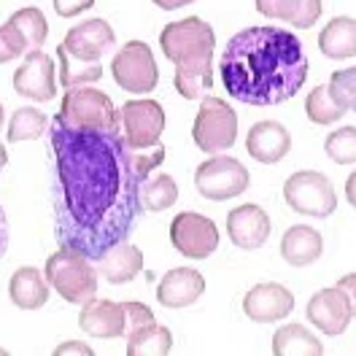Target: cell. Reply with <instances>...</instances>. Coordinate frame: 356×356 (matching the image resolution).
I'll return each instance as SVG.
<instances>
[{
	"instance_id": "obj_17",
	"label": "cell",
	"mask_w": 356,
	"mask_h": 356,
	"mask_svg": "<svg viewBox=\"0 0 356 356\" xmlns=\"http://www.w3.org/2000/svg\"><path fill=\"white\" fill-rule=\"evenodd\" d=\"M291 311H294V297L281 284H257L243 297V313L248 318L259 321V324L281 321Z\"/></svg>"
},
{
	"instance_id": "obj_23",
	"label": "cell",
	"mask_w": 356,
	"mask_h": 356,
	"mask_svg": "<svg viewBox=\"0 0 356 356\" xmlns=\"http://www.w3.org/2000/svg\"><path fill=\"white\" fill-rule=\"evenodd\" d=\"M321 254H324V241H321V235H318L313 227L297 224V227H289V229L284 232L281 257H284L291 267L313 265Z\"/></svg>"
},
{
	"instance_id": "obj_34",
	"label": "cell",
	"mask_w": 356,
	"mask_h": 356,
	"mask_svg": "<svg viewBox=\"0 0 356 356\" xmlns=\"http://www.w3.org/2000/svg\"><path fill=\"white\" fill-rule=\"evenodd\" d=\"M124 311H127V334L154 324V313H152L149 305H143V302H124Z\"/></svg>"
},
{
	"instance_id": "obj_8",
	"label": "cell",
	"mask_w": 356,
	"mask_h": 356,
	"mask_svg": "<svg viewBox=\"0 0 356 356\" xmlns=\"http://www.w3.org/2000/svg\"><path fill=\"white\" fill-rule=\"evenodd\" d=\"M49 38V22L41 8H19L14 11L0 27V63H11L17 57H27L33 51H41Z\"/></svg>"
},
{
	"instance_id": "obj_6",
	"label": "cell",
	"mask_w": 356,
	"mask_h": 356,
	"mask_svg": "<svg viewBox=\"0 0 356 356\" xmlns=\"http://www.w3.org/2000/svg\"><path fill=\"white\" fill-rule=\"evenodd\" d=\"M192 138H195V146L205 154H222L235 146L238 113L222 97H213V95L202 97L200 111L192 124Z\"/></svg>"
},
{
	"instance_id": "obj_36",
	"label": "cell",
	"mask_w": 356,
	"mask_h": 356,
	"mask_svg": "<svg viewBox=\"0 0 356 356\" xmlns=\"http://www.w3.org/2000/svg\"><path fill=\"white\" fill-rule=\"evenodd\" d=\"M54 354H57V356H63V354H87V356H92L95 351L89 348L87 343L70 340V343H63V346H57V348H54Z\"/></svg>"
},
{
	"instance_id": "obj_27",
	"label": "cell",
	"mask_w": 356,
	"mask_h": 356,
	"mask_svg": "<svg viewBox=\"0 0 356 356\" xmlns=\"http://www.w3.org/2000/svg\"><path fill=\"white\" fill-rule=\"evenodd\" d=\"M173 348V334L162 324H149L138 332L127 334V354L130 356H165Z\"/></svg>"
},
{
	"instance_id": "obj_32",
	"label": "cell",
	"mask_w": 356,
	"mask_h": 356,
	"mask_svg": "<svg viewBox=\"0 0 356 356\" xmlns=\"http://www.w3.org/2000/svg\"><path fill=\"white\" fill-rule=\"evenodd\" d=\"M324 152L337 165H356V127H340L327 135Z\"/></svg>"
},
{
	"instance_id": "obj_10",
	"label": "cell",
	"mask_w": 356,
	"mask_h": 356,
	"mask_svg": "<svg viewBox=\"0 0 356 356\" xmlns=\"http://www.w3.org/2000/svg\"><path fill=\"white\" fill-rule=\"evenodd\" d=\"M111 73L113 81L124 92H133V95H146L159 81L154 54H152L149 44H143V41H127L122 46L113 57Z\"/></svg>"
},
{
	"instance_id": "obj_4",
	"label": "cell",
	"mask_w": 356,
	"mask_h": 356,
	"mask_svg": "<svg viewBox=\"0 0 356 356\" xmlns=\"http://www.w3.org/2000/svg\"><path fill=\"white\" fill-rule=\"evenodd\" d=\"M57 119L73 130L89 133H122V119L113 100L95 87H73L65 92Z\"/></svg>"
},
{
	"instance_id": "obj_19",
	"label": "cell",
	"mask_w": 356,
	"mask_h": 356,
	"mask_svg": "<svg viewBox=\"0 0 356 356\" xmlns=\"http://www.w3.org/2000/svg\"><path fill=\"white\" fill-rule=\"evenodd\" d=\"M245 152L262 165H275L291 152V135L281 122H257L245 135Z\"/></svg>"
},
{
	"instance_id": "obj_26",
	"label": "cell",
	"mask_w": 356,
	"mask_h": 356,
	"mask_svg": "<svg viewBox=\"0 0 356 356\" xmlns=\"http://www.w3.org/2000/svg\"><path fill=\"white\" fill-rule=\"evenodd\" d=\"M273 354L278 356H321L324 343L302 324H286L273 337Z\"/></svg>"
},
{
	"instance_id": "obj_39",
	"label": "cell",
	"mask_w": 356,
	"mask_h": 356,
	"mask_svg": "<svg viewBox=\"0 0 356 356\" xmlns=\"http://www.w3.org/2000/svg\"><path fill=\"white\" fill-rule=\"evenodd\" d=\"M346 200L356 208V170L348 176V181H346Z\"/></svg>"
},
{
	"instance_id": "obj_14",
	"label": "cell",
	"mask_w": 356,
	"mask_h": 356,
	"mask_svg": "<svg viewBox=\"0 0 356 356\" xmlns=\"http://www.w3.org/2000/svg\"><path fill=\"white\" fill-rule=\"evenodd\" d=\"M14 89L24 100L49 103L57 97V81H54V60L44 51H33L24 57V63L14 73Z\"/></svg>"
},
{
	"instance_id": "obj_28",
	"label": "cell",
	"mask_w": 356,
	"mask_h": 356,
	"mask_svg": "<svg viewBox=\"0 0 356 356\" xmlns=\"http://www.w3.org/2000/svg\"><path fill=\"white\" fill-rule=\"evenodd\" d=\"M178 200V184L173 176L168 173H156L149 176L140 186V205L143 211L149 213H159V211H168L173 208Z\"/></svg>"
},
{
	"instance_id": "obj_16",
	"label": "cell",
	"mask_w": 356,
	"mask_h": 356,
	"mask_svg": "<svg viewBox=\"0 0 356 356\" xmlns=\"http://www.w3.org/2000/svg\"><path fill=\"white\" fill-rule=\"evenodd\" d=\"M227 235H229L232 245H238L243 251H254V248L265 245V241L270 238V216L259 205L245 202L227 213Z\"/></svg>"
},
{
	"instance_id": "obj_7",
	"label": "cell",
	"mask_w": 356,
	"mask_h": 356,
	"mask_svg": "<svg viewBox=\"0 0 356 356\" xmlns=\"http://www.w3.org/2000/svg\"><path fill=\"white\" fill-rule=\"evenodd\" d=\"M284 197L291 211L305 213L313 219H327L337 208L332 181L318 170H297L284 184Z\"/></svg>"
},
{
	"instance_id": "obj_18",
	"label": "cell",
	"mask_w": 356,
	"mask_h": 356,
	"mask_svg": "<svg viewBox=\"0 0 356 356\" xmlns=\"http://www.w3.org/2000/svg\"><path fill=\"white\" fill-rule=\"evenodd\" d=\"M79 327L89 337H124L127 334V311L124 302H113V300H89L81 308L79 316Z\"/></svg>"
},
{
	"instance_id": "obj_15",
	"label": "cell",
	"mask_w": 356,
	"mask_h": 356,
	"mask_svg": "<svg viewBox=\"0 0 356 356\" xmlns=\"http://www.w3.org/2000/svg\"><path fill=\"white\" fill-rule=\"evenodd\" d=\"M113 46H116V35L106 19H87V22L76 24L67 30L65 41H63V49L70 57L87 60V63H100Z\"/></svg>"
},
{
	"instance_id": "obj_9",
	"label": "cell",
	"mask_w": 356,
	"mask_h": 356,
	"mask_svg": "<svg viewBox=\"0 0 356 356\" xmlns=\"http://www.w3.org/2000/svg\"><path fill=\"white\" fill-rule=\"evenodd\" d=\"M195 186L205 200H229L248 189V170L235 156L211 154L195 170Z\"/></svg>"
},
{
	"instance_id": "obj_2",
	"label": "cell",
	"mask_w": 356,
	"mask_h": 356,
	"mask_svg": "<svg viewBox=\"0 0 356 356\" xmlns=\"http://www.w3.org/2000/svg\"><path fill=\"white\" fill-rule=\"evenodd\" d=\"M224 89L245 106H281L308 79V54L300 38L281 27H245L229 38L219 60Z\"/></svg>"
},
{
	"instance_id": "obj_21",
	"label": "cell",
	"mask_w": 356,
	"mask_h": 356,
	"mask_svg": "<svg viewBox=\"0 0 356 356\" xmlns=\"http://www.w3.org/2000/svg\"><path fill=\"white\" fill-rule=\"evenodd\" d=\"M49 286L51 284H49L46 273H41L38 267H19L11 275L8 297L22 311H38V308H44L46 300H49Z\"/></svg>"
},
{
	"instance_id": "obj_24",
	"label": "cell",
	"mask_w": 356,
	"mask_h": 356,
	"mask_svg": "<svg viewBox=\"0 0 356 356\" xmlns=\"http://www.w3.org/2000/svg\"><path fill=\"white\" fill-rule=\"evenodd\" d=\"M257 11L270 19H284L297 30H311L321 17V0H257Z\"/></svg>"
},
{
	"instance_id": "obj_22",
	"label": "cell",
	"mask_w": 356,
	"mask_h": 356,
	"mask_svg": "<svg viewBox=\"0 0 356 356\" xmlns=\"http://www.w3.org/2000/svg\"><path fill=\"white\" fill-rule=\"evenodd\" d=\"M97 270L108 284H127L143 270V254L138 245L122 241L97 259Z\"/></svg>"
},
{
	"instance_id": "obj_11",
	"label": "cell",
	"mask_w": 356,
	"mask_h": 356,
	"mask_svg": "<svg viewBox=\"0 0 356 356\" xmlns=\"http://www.w3.org/2000/svg\"><path fill=\"white\" fill-rule=\"evenodd\" d=\"M122 135L133 152H152L165 130V111L156 100H127L119 108Z\"/></svg>"
},
{
	"instance_id": "obj_38",
	"label": "cell",
	"mask_w": 356,
	"mask_h": 356,
	"mask_svg": "<svg viewBox=\"0 0 356 356\" xmlns=\"http://www.w3.org/2000/svg\"><path fill=\"white\" fill-rule=\"evenodd\" d=\"M189 3H195V0H154V6L165 8V11H178V8L189 6Z\"/></svg>"
},
{
	"instance_id": "obj_20",
	"label": "cell",
	"mask_w": 356,
	"mask_h": 356,
	"mask_svg": "<svg viewBox=\"0 0 356 356\" xmlns=\"http://www.w3.org/2000/svg\"><path fill=\"white\" fill-rule=\"evenodd\" d=\"M205 291V278L192 267H173L168 275H162L156 286V300L165 308H186L197 302Z\"/></svg>"
},
{
	"instance_id": "obj_30",
	"label": "cell",
	"mask_w": 356,
	"mask_h": 356,
	"mask_svg": "<svg viewBox=\"0 0 356 356\" xmlns=\"http://www.w3.org/2000/svg\"><path fill=\"white\" fill-rule=\"evenodd\" d=\"M49 127V119H46L44 111L33 108V106H22L17 108L11 122H8V133H6V140L8 143H19V140H35L41 138Z\"/></svg>"
},
{
	"instance_id": "obj_37",
	"label": "cell",
	"mask_w": 356,
	"mask_h": 356,
	"mask_svg": "<svg viewBox=\"0 0 356 356\" xmlns=\"http://www.w3.org/2000/svg\"><path fill=\"white\" fill-rule=\"evenodd\" d=\"M334 286L348 294V300H351V305H354V316H356V273H351V275H343V278H340Z\"/></svg>"
},
{
	"instance_id": "obj_25",
	"label": "cell",
	"mask_w": 356,
	"mask_h": 356,
	"mask_svg": "<svg viewBox=\"0 0 356 356\" xmlns=\"http://www.w3.org/2000/svg\"><path fill=\"white\" fill-rule=\"evenodd\" d=\"M318 49L330 60H351L356 57V19L334 17L318 33Z\"/></svg>"
},
{
	"instance_id": "obj_31",
	"label": "cell",
	"mask_w": 356,
	"mask_h": 356,
	"mask_svg": "<svg viewBox=\"0 0 356 356\" xmlns=\"http://www.w3.org/2000/svg\"><path fill=\"white\" fill-rule=\"evenodd\" d=\"M305 111H308V119L313 124H334L348 113L330 95V84H321V87L313 89L308 100H305Z\"/></svg>"
},
{
	"instance_id": "obj_33",
	"label": "cell",
	"mask_w": 356,
	"mask_h": 356,
	"mask_svg": "<svg viewBox=\"0 0 356 356\" xmlns=\"http://www.w3.org/2000/svg\"><path fill=\"white\" fill-rule=\"evenodd\" d=\"M330 95L346 111H356V67L334 70L330 76Z\"/></svg>"
},
{
	"instance_id": "obj_5",
	"label": "cell",
	"mask_w": 356,
	"mask_h": 356,
	"mask_svg": "<svg viewBox=\"0 0 356 356\" xmlns=\"http://www.w3.org/2000/svg\"><path fill=\"white\" fill-rule=\"evenodd\" d=\"M46 278L70 305H87L97 294V270L81 251L63 248L46 259Z\"/></svg>"
},
{
	"instance_id": "obj_29",
	"label": "cell",
	"mask_w": 356,
	"mask_h": 356,
	"mask_svg": "<svg viewBox=\"0 0 356 356\" xmlns=\"http://www.w3.org/2000/svg\"><path fill=\"white\" fill-rule=\"evenodd\" d=\"M57 57H60V84L65 89L89 87V84L100 81V76H103V65L100 63L76 60V57H70L63 49V44L57 46Z\"/></svg>"
},
{
	"instance_id": "obj_1",
	"label": "cell",
	"mask_w": 356,
	"mask_h": 356,
	"mask_svg": "<svg viewBox=\"0 0 356 356\" xmlns=\"http://www.w3.org/2000/svg\"><path fill=\"white\" fill-rule=\"evenodd\" d=\"M49 173L54 238L63 248L97 262L130 238L143 211V178L124 135L73 130L54 116L49 124Z\"/></svg>"
},
{
	"instance_id": "obj_13",
	"label": "cell",
	"mask_w": 356,
	"mask_h": 356,
	"mask_svg": "<svg viewBox=\"0 0 356 356\" xmlns=\"http://www.w3.org/2000/svg\"><path fill=\"white\" fill-rule=\"evenodd\" d=\"M308 321L313 327H318V332L330 334H343L348 330L351 318H354V305L348 300V294L337 286H330V289H318L308 300Z\"/></svg>"
},
{
	"instance_id": "obj_3",
	"label": "cell",
	"mask_w": 356,
	"mask_h": 356,
	"mask_svg": "<svg viewBox=\"0 0 356 356\" xmlns=\"http://www.w3.org/2000/svg\"><path fill=\"white\" fill-rule=\"evenodd\" d=\"M165 57L176 65V92L186 100H202L213 87V46L216 33L200 17L170 22L159 33Z\"/></svg>"
},
{
	"instance_id": "obj_35",
	"label": "cell",
	"mask_w": 356,
	"mask_h": 356,
	"mask_svg": "<svg viewBox=\"0 0 356 356\" xmlns=\"http://www.w3.org/2000/svg\"><path fill=\"white\" fill-rule=\"evenodd\" d=\"M95 6V0H54V11L60 14V17H79L81 11H89Z\"/></svg>"
},
{
	"instance_id": "obj_12",
	"label": "cell",
	"mask_w": 356,
	"mask_h": 356,
	"mask_svg": "<svg viewBox=\"0 0 356 356\" xmlns=\"http://www.w3.org/2000/svg\"><path fill=\"white\" fill-rule=\"evenodd\" d=\"M170 243L181 257L208 259L219 248V229L208 216L184 211L170 222Z\"/></svg>"
}]
</instances>
